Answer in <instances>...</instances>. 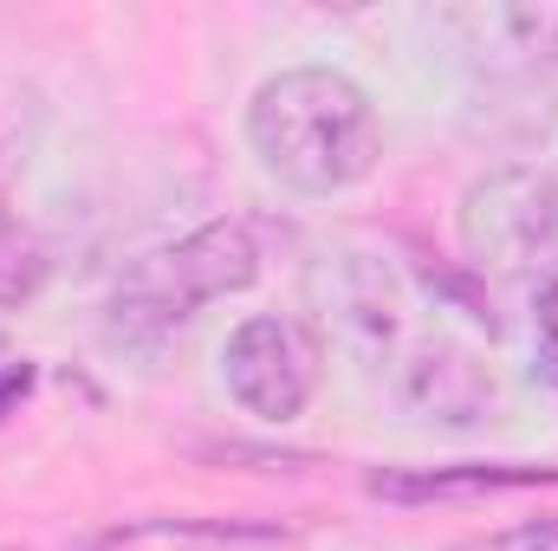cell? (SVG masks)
<instances>
[{"label":"cell","mask_w":558,"mask_h":551,"mask_svg":"<svg viewBox=\"0 0 558 551\" xmlns=\"http://www.w3.org/2000/svg\"><path fill=\"white\" fill-rule=\"evenodd\" d=\"M533 338H539V357L558 370V273L539 279V298H533Z\"/></svg>","instance_id":"obj_9"},{"label":"cell","mask_w":558,"mask_h":551,"mask_svg":"<svg viewBox=\"0 0 558 551\" xmlns=\"http://www.w3.org/2000/svg\"><path fill=\"white\" fill-rule=\"evenodd\" d=\"M46 279H52V254H46V241H39L20 215L0 208V311L33 305V298L46 292Z\"/></svg>","instance_id":"obj_7"},{"label":"cell","mask_w":558,"mask_h":551,"mask_svg":"<svg viewBox=\"0 0 558 551\" xmlns=\"http://www.w3.org/2000/svg\"><path fill=\"white\" fill-rule=\"evenodd\" d=\"M494 26L513 39V52L558 72V7H507V13H494Z\"/></svg>","instance_id":"obj_8"},{"label":"cell","mask_w":558,"mask_h":551,"mask_svg":"<svg viewBox=\"0 0 558 551\" xmlns=\"http://www.w3.org/2000/svg\"><path fill=\"white\" fill-rule=\"evenodd\" d=\"M331 305H338V331H344L351 344H364V351H384V344L397 338V325H403L397 285H390L384 267H371V260H344V267H338Z\"/></svg>","instance_id":"obj_6"},{"label":"cell","mask_w":558,"mask_h":551,"mask_svg":"<svg viewBox=\"0 0 558 551\" xmlns=\"http://www.w3.org/2000/svg\"><path fill=\"white\" fill-rule=\"evenodd\" d=\"M247 143L260 169L286 182L292 195H344L384 156L377 105L364 98L357 78L331 65L274 72L247 105Z\"/></svg>","instance_id":"obj_1"},{"label":"cell","mask_w":558,"mask_h":551,"mask_svg":"<svg viewBox=\"0 0 558 551\" xmlns=\"http://www.w3.org/2000/svg\"><path fill=\"white\" fill-rule=\"evenodd\" d=\"M461 254L494 279H553L558 273V175L533 162L487 169L461 195Z\"/></svg>","instance_id":"obj_2"},{"label":"cell","mask_w":558,"mask_h":551,"mask_svg":"<svg viewBox=\"0 0 558 551\" xmlns=\"http://www.w3.org/2000/svg\"><path fill=\"white\" fill-rule=\"evenodd\" d=\"M260 279V247L241 221H208L156 254H143L131 273L118 279V318L124 325H182L195 318V305L234 298Z\"/></svg>","instance_id":"obj_3"},{"label":"cell","mask_w":558,"mask_h":551,"mask_svg":"<svg viewBox=\"0 0 558 551\" xmlns=\"http://www.w3.org/2000/svg\"><path fill=\"white\" fill-rule=\"evenodd\" d=\"M26 390H33V370H26V364H0V415L13 409Z\"/></svg>","instance_id":"obj_11"},{"label":"cell","mask_w":558,"mask_h":551,"mask_svg":"<svg viewBox=\"0 0 558 551\" xmlns=\"http://www.w3.org/2000/svg\"><path fill=\"white\" fill-rule=\"evenodd\" d=\"M221 377H228V396L260 421H292L305 415L312 390H318V344L279 318V311H254L228 331L221 344Z\"/></svg>","instance_id":"obj_4"},{"label":"cell","mask_w":558,"mask_h":551,"mask_svg":"<svg viewBox=\"0 0 558 551\" xmlns=\"http://www.w3.org/2000/svg\"><path fill=\"white\" fill-rule=\"evenodd\" d=\"M481 551H558V519H526V526L487 539Z\"/></svg>","instance_id":"obj_10"},{"label":"cell","mask_w":558,"mask_h":551,"mask_svg":"<svg viewBox=\"0 0 558 551\" xmlns=\"http://www.w3.org/2000/svg\"><path fill=\"white\" fill-rule=\"evenodd\" d=\"M397 390H403V403L416 415L448 421V428H468V421H481V415L494 409V377H487V364H481L474 351L448 344V338L410 344V357H403V370H397Z\"/></svg>","instance_id":"obj_5"}]
</instances>
